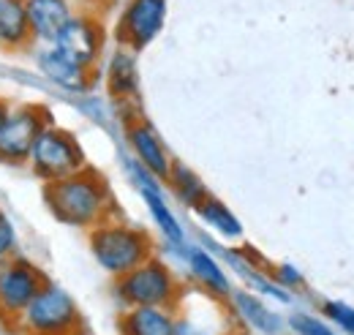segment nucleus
Returning a JSON list of instances; mask_svg holds the SVG:
<instances>
[{
  "instance_id": "obj_22",
  "label": "nucleus",
  "mask_w": 354,
  "mask_h": 335,
  "mask_svg": "<svg viewBox=\"0 0 354 335\" xmlns=\"http://www.w3.org/2000/svg\"><path fill=\"white\" fill-rule=\"evenodd\" d=\"M319 316L341 335H354V305L346 300H322Z\"/></svg>"
},
{
  "instance_id": "obj_13",
  "label": "nucleus",
  "mask_w": 354,
  "mask_h": 335,
  "mask_svg": "<svg viewBox=\"0 0 354 335\" xmlns=\"http://www.w3.org/2000/svg\"><path fill=\"white\" fill-rule=\"evenodd\" d=\"M237 325L226 311V302L213 300L185 284V292L175 305L172 335H234Z\"/></svg>"
},
{
  "instance_id": "obj_5",
  "label": "nucleus",
  "mask_w": 354,
  "mask_h": 335,
  "mask_svg": "<svg viewBox=\"0 0 354 335\" xmlns=\"http://www.w3.org/2000/svg\"><path fill=\"white\" fill-rule=\"evenodd\" d=\"M25 167L33 172L36 180L41 183H55L63 177H71L82 169H88V153L82 147V142L77 139L74 131L57 126L55 120L39 134V139L33 142V150L28 156Z\"/></svg>"
},
{
  "instance_id": "obj_21",
  "label": "nucleus",
  "mask_w": 354,
  "mask_h": 335,
  "mask_svg": "<svg viewBox=\"0 0 354 335\" xmlns=\"http://www.w3.org/2000/svg\"><path fill=\"white\" fill-rule=\"evenodd\" d=\"M164 188H167V194L175 199L177 205L183 210H188V212H194V210L210 197L207 183H205L194 169L188 167V164H183V161H177V159H175V164H172L169 177L164 180Z\"/></svg>"
},
{
  "instance_id": "obj_28",
  "label": "nucleus",
  "mask_w": 354,
  "mask_h": 335,
  "mask_svg": "<svg viewBox=\"0 0 354 335\" xmlns=\"http://www.w3.org/2000/svg\"><path fill=\"white\" fill-rule=\"evenodd\" d=\"M68 335H95V333H93V330H90V327H85V325H82V327H80V330H74V333H68Z\"/></svg>"
},
{
  "instance_id": "obj_30",
  "label": "nucleus",
  "mask_w": 354,
  "mask_h": 335,
  "mask_svg": "<svg viewBox=\"0 0 354 335\" xmlns=\"http://www.w3.org/2000/svg\"><path fill=\"white\" fill-rule=\"evenodd\" d=\"M283 335H292V333H283Z\"/></svg>"
},
{
  "instance_id": "obj_9",
  "label": "nucleus",
  "mask_w": 354,
  "mask_h": 335,
  "mask_svg": "<svg viewBox=\"0 0 354 335\" xmlns=\"http://www.w3.org/2000/svg\"><path fill=\"white\" fill-rule=\"evenodd\" d=\"M167 262H172L177 270H183V281L196 289V292L207 294L213 300L226 302V297L234 289V278L229 275L226 264L210 248H205L202 243H185L183 248H175L164 256Z\"/></svg>"
},
{
  "instance_id": "obj_12",
  "label": "nucleus",
  "mask_w": 354,
  "mask_h": 335,
  "mask_svg": "<svg viewBox=\"0 0 354 335\" xmlns=\"http://www.w3.org/2000/svg\"><path fill=\"white\" fill-rule=\"evenodd\" d=\"M106 42H109V33H106L104 17L95 11H88V8H80L68 19L63 33L57 36L55 46L77 66H82L88 71H98L101 60L106 55Z\"/></svg>"
},
{
  "instance_id": "obj_23",
  "label": "nucleus",
  "mask_w": 354,
  "mask_h": 335,
  "mask_svg": "<svg viewBox=\"0 0 354 335\" xmlns=\"http://www.w3.org/2000/svg\"><path fill=\"white\" fill-rule=\"evenodd\" d=\"M286 333H292V335H341L335 327H330L319 314L303 311V308H297V311H292V314L286 316Z\"/></svg>"
},
{
  "instance_id": "obj_11",
  "label": "nucleus",
  "mask_w": 354,
  "mask_h": 335,
  "mask_svg": "<svg viewBox=\"0 0 354 335\" xmlns=\"http://www.w3.org/2000/svg\"><path fill=\"white\" fill-rule=\"evenodd\" d=\"M46 281L49 275L44 270L22 253L3 262L0 264V322L6 327H14L22 311L33 302V297L41 292Z\"/></svg>"
},
{
  "instance_id": "obj_10",
  "label": "nucleus",
  "mask_w": 354,
  "mask_h": 335,
  "mask_svg": "<svg viewBox=\"0 0 354 335\" xmlns=\"http://www.w3.org/2000/svg\"><path fill=\"white\" fill-rule=\"evenodd\" d=\"M167 17L169 0H123L115 14L112 39L118 46H126L139 55L164 33Z\"/></svg>"
},
{
  "instance_id": "obj_26",
  "label": "nucleus",
  "mask_w": 354,
  "mask_h": 335,
  "mask_svg": "<svg viewBox=\"0 0 354 335\" xmlns=\"http://www.w3.org/2000/svg\"><path fill=\"white\" fill-rule=\"evenodd\" d=\"M80 3V8H88V11H95V14H109V11H115V8H120V3L123 0H77Z\"/></svg>"
},
{
  "instance_id": "obj_18",
  "label": "nucleus",
  "mask_w": 354,
  "mask_h": 335,
  "mask_svg": "<svg viewBox=\"0 0 354 335\" xmlns=\"http://www.w3.org/2000/svg\"><path fill=\"white\" fill-rule=\"evenodd\" d=\"M194 215H196V221L202 224V229H205L213 240H218L223 246L243 243V235H245L243 221H240V218L234 215V210L229 208L223 199H218L216 194H210L199 208L194 210Z\"/></svg>"
},
{
  "instance_id": "obj_20",
  "label": "nucleus",
  "mask_w": 354,
  "mask_h": 335,
  "mask_svg": "<svg viewBox=\"0 0 354 335\" xmlns=\"http://www.w3.org/2000/svg\"><path fill=\"white\" fill-rule=\"evenodd\" d=\"M175 308H123L118 314V335H172Z\"/></svg>"
},
{
  "instance_id": "obj_6",
  "label": "nucleus",
  "mask_w": 354,
  "mask_h": 335,
  "mask_svg": "<svg viewBox=\"0 0 354 335\" xmlns=\"http://www.w3.org/2000/svg\"><path fill=\"white\" fill-rule=\"evenodd\" d=\"M123 174L131 183L133 191L139 194V199L147 210V215H150L164 248L185 246L188 243V229H185V224L180 221V215L172 208V199H169L164 183L156 174H150L139 161H133L129 153L123 156Z\"/></svg>"
},
{
  "instance_id": "obj_3",
  "label": "nucleus",
  "mask_w": 354,
  "mask_h": 335,
  "mask_svg": "<svg viewBox=\"0 0 354 335\" xmlns=\"http://www.w3.org/2000/svg\"><path fill=\"white\" fill-rule=\"evenodd\" d=\"M185 292V281L172 262L161 253L150 256L123 278L112 281L115 302L123 308H175Z\"/></svg>"
},
{
  "instance_id": "obj_24",
  "label": "nucleus",
  "mask_w": 354,
  "mask_h": 335,
  "mask_svg": "<svg viewBox=\"0 0 354 335\" xmlns=\"http://www.w3.org/2000/svg\"><path fill=\"white\" fill-rule=\"evenodd\" d=\"M270 278H272L283 292L292 294L295 300H297V294H303L308 289V281H306L303 270H300L297 264H292V262H275V264H270Z\"/></svg>"
},
{
  "instance_id": "obj_7",
  "label": "nucleus",
  "mask_w": 354,
  "mask_h": 335,
  "mask_svg": "<svg viewBox=\"0 0 354 335\" xmlns=\"http://www.w3.org/2000/svg\"><path fill=\"white\" fill-rule=\"evenodd\" d=\"M104 82V96L112 101L120 126L133 118H142V80H139V55L126 46H112L98 69Z\"/></svg>"
},
{
  "instance_id": "obj_15",
  "label": "nucleus",
  "mask_w": 354,
  "mask_h": 335,
  "mask_svg": "<svg viewBox=\"0 0 354 335\" xmlns=\"http://www.w3.org/2000/svg\"><path fill=\"white\" fill-rule=\"evenodd\" d=\"M33 66H36L41 80H46L52 87H57L68 96H77V98L93 93L98 84V71H88V69L77 66L55 44L33 49Z\"/></svg>"
},
{
  "instance_id": "obj_29",
  "label": "nucleus",
  "mask_w": 354,
  "mask_h": 335,
  "mask_svg": "<svg viewBox=\"0 0 354 335\" xmlns=\"http://www.w3.org/2000/svg\"><path fill=\"white\" fill-rule=\"evenodd\" d=\"M234 335H254V333H245V330H237Z\"/></svg>"
},
{
  "instance_id": "obj_17",
  "label": "nucleus",
  "mask_w": 354,
  "mask_h": 335,
  "mask_svg": "<svg viewBox=\"0 0 354 335\" xmlns=\"http://www.w3.org/2000/svg\"><path fill=\"white\" fill-rule=\"evenodd\" d=\"M28 22H30V36L33 46H49L57 42L68 19L80 11L77 0H25Z\"/></svg>"
},
{
  "instance_id": "obj_19",
  "label": "nucleus",
  "mask_w": 354,
  "mask_h": 335,
  "mask_svg": "<svg viewBox=\"0 0 354 335\" xmlns=\"http://www.w3.org/2000/svg\"><path fill=\"white\" fill-rule=\"evenodd\" d=\"M0 49L11 55L33 49L25 0H0Z\"/></svg>"
},
{
  "instance_id": "obj_8",
  "label": "nucleus",
  "mask_w": 354,
  "mask_h": 335,
  "mask_svg": "<svg viewBox=\"0 0 354 335\" xmlns=\"http://www.w3.org/2000/svg\"><path fill=\"white\" fill-rule=\"evenodd\" d=\"M52 123V112L46 104L22 101L11 104L3 126H0V164L25 167L39 134Z\"/></svg>"
},
{
  "instance_id": "obj_16",
  "label": "nucleus",
  "mask_w": 354,
  "mask_h": 335,
  "mask_svg": "<svg viewBox=\"0 0 354 335\" xmlns=\"http://www.w3.org/2000/svg\"><path fill=\"white\" fill-rule=\"evenodd\" d=\"M123 142L129 147V156H131L133 161H139L150 174H156L161 183L169 177L172 164H175V156L169 153V147L161 139L158 128L153 126L145 115L142 118H133V120H129L123 126Z\"/></svg>"
},
{
  "instance_id": "obj_14",
  "label": "nucleus",
  "mask_w": 354,
  "mask_h": 335,
  "mask_svg": "<svg viewBox=\"0 0 354 335\" xmlns=\"http://www.w3.org/2000/svg\"><path fill=\"white\" fill-rule=\"evenodd\" d=\"M226 311L234 319L237 330L254 335H283L286 333V316L278 311V305L267 302L251 289L234 287L226 297Z\"/></svg>"
},
{
  "instance_id": "obj_4",
  "label": "nucleus",
  "mask_w": 354,
  "mask_h": 335,
  "mask_svg": "<svg viewBox=\"0 0 354 335\" xmlns=\"http://www.w3.org/2000/svg\"><path fill=\"white\" fill-rule=\"evenodd\" d=\"M82 325L85 319L74 294L49 278L11 330L17 335H68Z\"/></svg>"
},
{
  "instance_id": "obj_27",
  "label": "nucleus",
  "mask_w": 354,
  "mask_h": 335,
  "mask_svg": "<svg viewBox=\"0 0 354 335\" xmlns=\"http://www.w3.org/2000/svg\"><path fill=\"white\" fill-rule=\"evenodd\" d=\"M8 109H11V101L0 96V126H3V120H6V115H8Z\"/></svg>"
},
{
  "instance_id": "obj_2",
  "label": "nucleus",
  "mask_w": 354,
  "mask_h": 335,
  "mask_svg": "<svg viewBox=\"0 0 354 335\" xmlns=\"http://www.w3.org/2000/svg\"><path fill=\"white\" fill-rule=\"evenodd\" d=\"M88 246L98 270H104L112 281L123 278L133 267L158 253L156 237L145 226L126 221L120 212L90 229Z\"/></svg>"
},
{
  "instance_id": "obj_25",
  "label": "nucleus",
  "mask_w": 354,
  "mask_h": 335,
  "mask_svg": "<svg viewBox=\"0 0 354 335\" xmlns=\"http://www.w3.org/2000/svg\"><path fill=\"white\" fill-rule=\"evenodd\" d=\"M19 253V229L8 210L0 205V264Z\"/></svg>"
},
{
  "instance_id": "obj_1",
  "label": "nucleus",
  "mask_w": 354,
  "mask_h": 335,
  "mask_svg": "<svg viewBox=\"0 0 354 335\" xmlns=\"http://www.w3.org/2000/svg\"><path fill=\"white\" fill-rule=\"evenodd\" d=\"M41 197H44L49 215L57 224L80 229V232H90L101 221L118 215L115 194H112L106 177L93 167L82 169L71 177L46 183L41 188Z\"/></svg>"
}]
</instances>
